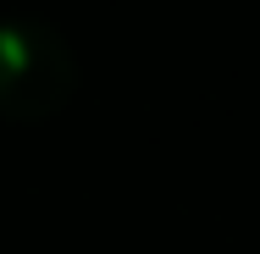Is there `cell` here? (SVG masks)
I'll list each match as a JSON object with an SVG mask.
<instances>
[{
    "mask_svg": "<svg viewBox=\"0 0 260 254\" xmlns=\"http://www.w3.org/2000/svg\"><path fill=\"white\" fill-rule=\"evenodd\" d=\"M78 89V55L50 17L11 11L0 17V111L6 116H55Z\"/></svg>",
    "mask_w": 260,
    "mask_h": 254,
    "instance_id": "1",
    "label": "cell"
}]
</instances>
